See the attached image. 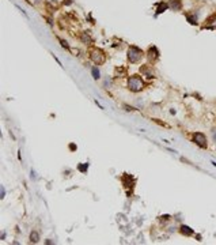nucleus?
<instances>
[{
    "mask_svg": "<svg viewBox=\"0 0 216 245\" xmlns=\"http://www.w3.org/2000/svg\"><path fill=\"white\" fill-rule=\"evenodd\" d=\"M128 89L131 91H135V93L141 91L144 89V82H143V79H141V76H139V75H132L128 79Z\"/></svg>",
    "mask_w": 216,
    "mask_h": 245,
    "instance_id": "obj_1",
    "label": "nucleus"
},
{
    "mask_svg": "<svg viewBox=\"0 0 216 245\" xmlns=\"http://www.w3.org/2000/svg\"><path fill=\"white\" fill-rule=\"evenodd\" d=\"M143 59V51L137 47H129L128 48V60L132 64L139 63Z\"/></svg>",
    "mask_w": 216,
    "mask_h": 245,
    "instance_id": "obj_2",
    "label": "nucleus"
},
{
    "mask_svg": "<svg viewBox=\"0 0 216 245\" xmlns=\"http://www.w3.org/2000/svg\"><path fill=\"white\" fill-rule=\"evenodd\" d=\"M90 59L97 65H99V64H103V63L106 61V55H105V52H103L102 49L94 48V49H91V52H90Z\"/></svg>",
    "mask_w": 216,
    "mask_h": 245,
    "instance_id": "obj_3",
    "label": "nucleus"
},
{
    "mask_svg": "<svg viewBox=\"0 0 216 245\" xmlns=\"http://www.w3.org/2000/svg\"><path fill=\"white\" fill-rule=\"evenodd\" d=\"M193 142H194L199 147H201V148H207V146H208L205 135L201 134V132H196L194 135H193Z\"/></svg>",
    "mask_w": 216,
    "mask_h": 245,
    "instance_id": "obj_4",
    "label": "nucleus"
},
{
    "mask_svg": "<svg viewBox=\"0 0 216 245\" xmlns=\"http://www.w3.org/2000/svg\"><path fill=\"white\" fill-rule=\"evenodd\" d=\"M148 59L151 60V61H155V60L159 59V52H158L156 47H151L148 49Z\"/></svg>",
    "mask_w": 216,
    "mask_h": 245,
    "instance_id": "obj_5",
    "label": "nucleus"
},
{
    "mask_svg": "<svg viewBox=\"0 0 216 245\" xmlns=\"http://www.w3.org/2000/svg\"><path fill=\"white\" fill-rule=\"evenodd\" d=\"M204 27H207V29H216V14H213V15H211L208 19L205 21V26Z\"/></svg>",
    "mask_w": 216,
    "mask_h": 245,
    "instance_id": "obj_6",
    "label": "nucleus"
},
{
    "mask_svg": "<svg viewBox=\"0 0 216 245\" xmlns=\"http://www.w3.org/2000/svg\"><path fill=\"white\" fill-rule=\"evenodd\" d=\"M169 7H171L174 11H178V10H181V7H182V1H181V0H170Z\"/></svg>",
    "mask_w": 216,
    "mask_h": 245,
    "instance_id": "obj_7",
    "label": "nucleus"
},
{
    "mask_svg": "<svg viewBox=\"0 0 216 245\" xmlns=\"http://www.w3.org/2000/svg\"><path fill=\"white\" fill-rule=\"evenodd\" d=\"M180 232H181V233H182L184 236H188V237H189V236H193V234H194L193 229H190V227H189V226H186V225H182V226H181V227H180Z\"/></svg>",
    "mask_w": 216,
    "mask_h": 245,
    "instance_id": "obj_8",
    "label": "nucleus"
},
{
    "mask_svg": "<svg viewBox=\"0 0 216 245\" xmlns=\"http://www.w3.org/2000/svg\"><path fill=\"white\" fill-rule=\"evenodd\" d=\"M140 72L144 74V75H147V78H152V76H154V72H152V70H151V65H144V67H141Z\"/></svg>",
    "mask_w": 216,
    "mask_h": 245,
    "instance_id": "obj_9",
    "label": "nucleus"
},
{
    "mask_svg": "<svg viewBox=\"0 0 216 245\" xmlns=\"http://www.w3.org/2000/svg\"><path fill=\"white\" fill-rule=\"evenodd\" d=\"M80 40H82L84 44H91V42H93V38L90 37L88 33H82V34H80Z\"/></svg>",
    "mask_w": 216,
    "mask_h": 245,
    "instance_id": "obj_10",
    "label": "nucleus"
},
{
    "mask_svg": "<svg viewBox=\"0 0 216 245\" xmlns=\"http://www.w3.org/2000/svg\"><path fill=\"white\" fill-rule=\"evenodd\" d=\"M167 8H169V4H167V3H159L158 10H156V15H159V14H162V12H165Z\"/></svg>",
    "mask_w": 216,
    "mask_h": 245,
    "instance_id": "obj_11",
    "label": "nucleus"
},
{
    "mask_svg": "<svg viewBox=\"0 0 216 245\" xmlns=\"http://www.w3.org/2000/svg\"><path fill=\"white\" fill-rule=\"evenodd\" d=\"M186 19H188V22L190 25H196L197 23V16L194 14H186Z\"/></svg>",
    "mask_w": 216,
    "mask_h": 245,
    "instance_id": "obj_12",
    "label": "nucleus"
},
{
    "mask_svg": "<svg viewBox=\"0 0 216 245\" xmlns=\"http://www.w3.org/2000/svg\"><path fill=\"white\" fill-rule=\"evenodd\" d=\"M30 241L31 242H38L40 241V234L37 232H31L30 233Z\"/></svg>",
    "mask_w": 216,
    "mask_h": 245,
    "instance_id": "obj_13",
    "label": "nucleus"
},
{
    "mask_svg": "<svg viewBox=\"0 0 216 245\" xmlns=\"http://www.w3.org/2000/svg\"><path fill=\"white\" fill-rule=\"evenodd\" d=\"M91 74H93V78H94V79H99V78H101L99 70H98L97 67H93V68H91Z\"/></svg>",
    "mask_w": 216,
    "mask_h": 245,
    "instance_id": "obj_14",
    "label": "nucleus"
},
{
    "mask_svg": "<svg viewBox=\"0 0 216 245\" xmlns=\"http://www.w3.org/2000/svg\"><path fill=\"white\" fill-rule=\"evenodd\" d=\"M87 167H88V165L86 163V165H79V166H77V169H79L80 172H87Z\"/></svg>",
    "mask_w": 216,
    "mask_h": 245,
    "instance_id": "obj_15",
    "label": "nucleus"
},
{
    "mask_svg": "<svg viewBox=\"0 0 216 245\" xmlns=\"http://www.w3.org/2000/svg\"><path fill=\"white\" fill-rule=\"evenodd\" d=\"M60 42H61V47L65 48V49H69V45H68L67 41H64V40H60Z\"/></svg>",
    "mask_w": 216,
    "mask_h": 245,
    "instance_id": "obj_16",
    "label": "nucleus"
},
{
    "mask_svg": "<svg viewBox=\"0 0 216 245\" xmlns=\"http://www.w3.org/2000/svg\"><path fill=\"white\" fill-rule=\"evenodd\" d=\"M4 196H5V191H4V188L1 187V199L4 198Z\"/></svg>",
    "mask_w": 216,
    "mask_h": 245,
    "instance_id": "obj_17",
    "label": "nucleus"
},
{
    "mask_svg": "<svg viewBox=\"0 0 216 245\" xmlns=\"http://www.w3.org/2000/svg\"><path fill=\"white\" fill-rule=\"evenodd\" d=\"M69 148H71V150H76V146H75V144H69Z\"/></svg>",
    "mask_w": 216,
    "mask_h": 245,
    "instance_id": "obj_18",
    "label": "nucleus"
}]
</instances>
